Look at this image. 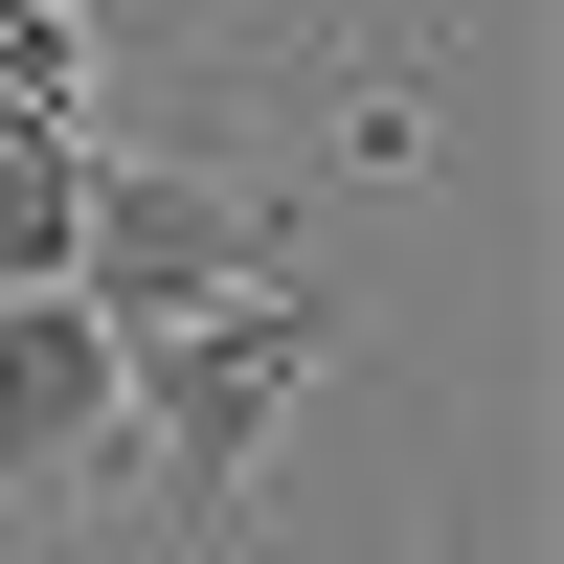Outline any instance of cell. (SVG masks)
I'll use <instances>...</instances> for the list:
<instances>
[{"instance_id":"obj_1","label":"cell","mask_w":564,"mask_h":564,"mask_svg":"<svg viewBox=\"0 0 564 564\" xmlns=\"http://www.w3.org/2000/svg\"><path fill=\"white\" fill-rule=\"evenodd\" d=\"M113 361H135V475H159V520L226 542L249 475L294 452L316 361H339V294H316V249H271V271H226V294H181V316H113Z\"/></svg>"},{"instance_id":"obj_2","label":"cell","mask_w":564,"mask_h":564,"mask_svg":"<svg viewBox=\"0 0 564 564\" xmlns=\"http://www.w3.org/2000/svg\"><path fill=\"white\" fill-rule=\"evenodd\" d=\"M113 452H135V361H113V316H90L68 271H0V542H23L68 475H113Z\"/></svg>"}]
</instances>
